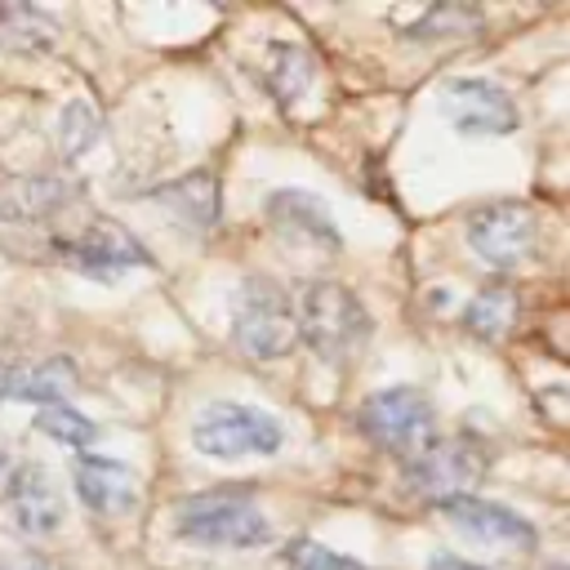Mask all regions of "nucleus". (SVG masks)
I'll list each match as a JSON object with an SVG mask.
<instances>
[{
	"label": "nucleus",
	"instance_id": "1",
	"mask_svg": "<svg viewBox=\"0 0 570 570\" xmlns=\"http://www.w3.org/2000/svg\"><path fill=\"white\" fill-rule=\"evenodd\" d=\"M294 330L303 334V343L330 361V365H343L347 356H356L374 330L365 303L338 285V281H307L298 289V316H294Z\"/></svg>",
	"mask_w": 570,
	"mask_h": 570
},
{
	"label": "nucleus",
	"instance_id": "2",
	"mask_svg": "<svg viewBox=\"0 0 570 570\" xmlns=\"http://www.w3.org/2000/svg\"><path fill=\"white\" fill-rule=\"evenodd\" d=\"M174 534L200 548H263L272 543V521L249 490H205L174 508Z\"/></svg>",
	"mask_w": 570,
	"mask_h": 570
},
{
	"label": "nucleus",
	"instance_id": "3",
	"mask_svg": "<svg viewBox=\"0 0 570 570\" xmlns=\"http://www.w3.org/2000/svg\"><path fill=\"white\" fill-rule=\"evenodd\" d=\"M232 334L236 343L258 356V361H276L294 347L298 330H294V307L285 298V289L267 276H245L232 294Z\"/></svg>",
	"mask_w": 570,
	"mask_h": 570
},
{
	"label": "nucleus",
	"instance_id": "4",
	"mask_svg": "<svg viewBox=\"0 0 570 570\" xmlns=\"http://www.w3.org/2000/svg\"><path fill=\"white\" fill-rule=\"evenodd\" d=\"M285 428L276 414L240 401H209L191 419V445L209 459H240V454H276Z\"/></svg>",
	"mask_w": 570,
	"mask_h": 570
},
{
	"label": "nucleus",
	"instance_id": "5",
	"mask_svg": "<svg viewBox=\"0 0 570 570\" xmlns=\"http://www.w3.org/2000/svg\"><path fill=\"white\" fill-rule=\"evenodd\" d=\"M485 476V454L476 450V441L468 436H445L432 441L428 450H419L405 463V485L423 499V503H454L463 494H472V485Z\"/></svg>",
	"mask_w": 570,
	"mask_h": 570
},
{
	"label": "nucleus",
	"instance_id": "6",
	"mask_svg": "<svg viewBox=\"0 0 570 570\" xmlns=\"http://www.w3.org/2000/svg\"><path fill=\"white\" fill-rule=\"evenodd\" d=\"M468 245L499 272L521 267L534 258L539 249V218L530 205L521 200H499V205H481L468 218Z\"/></svg>",
	"mask_w": 570,
	"mask_h": 570
},
{
	"label": "nucleus",
	"instance_id": "7",
	"mask_svg": "<svg viewBox=\"0 0 570 570\" xmlns=\"http://www.w3.org/2000/svg\"><path fill=\"white\" fill-rule=\"evenodd\" d=\"M356 423L365 428V436L392 454H410L414 445L428 441L432 432V401L419 387H379L374 396L361 401Z\"/></svg>",
	"mask_w": 570,
	"mask_h": 570
},
{
	"label": "nucleus",
	"instance_id": "8",
	"mask_svg": "<svg viewBox=\"0 0 570 570\" xmlns=\"http://www.w3.org/2000/svg\"><path fill=\"white\" fill-rule=\"evenodd\" d=\"M441 116L454 125V134L463 138H499V134H512L517 129V102L490 85V80H445L441 85Z\"/></svg>",
	"mask_w": 570,
	"mask_h": 570
},
{
	"label": "nucleus",
	"instance_id": "9",
	"mask_svg": "<svg viewBox=\"0 0 570 570\" xmlns=\"http://www.w3.org/2000/svg\"><path fill=\"white\" fill-rule=\"evenodd\" d=\"M58 249H62V258L76 272L98 276V281H111V276H120L129 267H147L151 263V254L142 249V240L129 236L120 223H89L80 236L58 240Z\"/></svg>",
	"mask_w": 570,
	"mask_h": 570
},
{
	"label": "nucleus",
	"instance_id": "10",
	"mask_svg": "<svg viewBox=\"0 0 570 570\" xmlns=\"http://www.w3.org/2000/svg\"><path fill=\"white\" fill-rule=\"evenodd\" d=\"M263 209H267L272 227L289 232V236H303V240H312L325 254L343 249V232H338V223H334V214H330V205L321 196H312L303 187H281V191L267 196Z\"/></svg>",
	"mask_w": 570,
	"mask_h": 570
},
{
	"label": "nucleus",
	"instance_id": "11",
	"mask_svg": "<svg viewBox=\"0 0 570 570\" xmlns=\"http://www.w3.org/2000/svg\"><path fill=\"white\" fill-rule=\"evenodd\" d=\"M76 494L89 512H102V517H120L134 508V494H138V476L129 463L120 459H107V454H80L76 459Z\"/></svg>",
	"mask_w": 570,
	"mask_h": 570
},
{
	"label": "nucleus",
	"instance_id": "12",
	"mask_svg": "<svg viewBox=\"0 0 570 570\" xmlns=\"http://www.w3.org/2000/svg\"><path fill=\"white\" fill-rule=\"evenodd\" d=\"M445 517L481 543H508V548H534L539 543V530L521 512H512L503 503H490V499H476V494H463V499L445 503Z\"/></svg>",
	"mask_w": 570,
	"mask_h": 570
},
{
	"label": "nucleus",
	"instance_id": "13",
	"mask_svg": "<svg viewBox=\"0 0 570 570\" xmlns=\"http://www.w3.org/2000/svg\"><path fill=\"white\" fill-rule=\"evenodd\" d=\"M9 508H13V521L27 534H53L62 525V494H58L53 476L45 468H36V463L13 468V476H9Z\"/></svg>",
	"mask_w": 570,
	"mask_h": 570
},
{
	"label": "nucleus",
	"instance_id": "14",
	"mask_svg": "<svg viewBox=\"0 0 570 570\" xmlns=\"http://www.w3.org/2000/svg\"><path fill=\"white\" fill-rule=\"evenodd\" d=\"M76 387V365L67 356H45L36 365H9L0 374V401H40L62 405V396Z\"/></svg>",
	"mask_w": 570,
	"mask_h": 570
},
{
	"label": "nucleus",
	"instance_id": "15",
	"mask_svg": "<svg viewBox=\"0 0 570 570\" xmlns=\"http://www.w3.org/2000/svg\"><path fill=\"white\" fill-rule=\"evenodd\" d=\"M156 200L191 227H214L223 218V187H218V174H209V169H191V174L165 183L156 191Z\"/></svg>",
	"mask_w": 570,
	"mask_h": 570
},
{
	"label": "nucleus",
	"instance_id": "16",
	"mask_svg": "<svg viewBox=\"0 0 570 570\" xmlns=\"http://www.w3.org/2000/svg\"><path fill=\"white\" fill-rule=\"evenodd\" d=\"M76 191H80V187L67 183V178H58V174H27V178H18V183L0 196V209H4V218L31 223V218L58 214Z\"/></svg>",
	"mask_w": 570,
	"mask_h": 570
},
{
	"label": "nucleus",
	"instance_id": "17",
	"mask_svg": "<svg viewBox=\"0 0 570 570\" xmlns=\"http://www.w3.org/2000/svg\"><path fill=\"white\" fill-rule=\"evenodd\" d=\"M58 40L53 13L36 4H0V49L9 53H49Z\"/></svg>",
	"mask_w": 570,
	"mask_h": 570
},
{
	"label": "nucleus",
	"instance_id": "18",
	"mask_svg": "<svg viewBox=\"0 0 570 570\" xmlns=\"http://www.w3.org/2000/svg\"><path fill=\"white\" fill-rule=\"evenodd\" d=\"M267 89H272V98L281 102V107H289V102H298L303 94H307V85H312V76H316V58L303 49V45H294V40H276L272 49H267Z\"/></svg>",
	"mask_w": 570,
	"mask_h": 570
},
{
	"label": "nucleus",
	"instance_id": "19",
	"mask_svg": "<svg viewBox=\"0 0 570 570\" xmlns=\"http://www.w3.org/2000/svg\"><path fill=\"white\" fill-rule=\"evenodd\" d=\"M517 321V289L512 285H485L481 294H472V303L463 307V330L494 343L512 330Z\"/></svg>",
	"mask_w": 570,
	"mask_h": 570
},
{
	"label": "nucleus",
	"instance_id": "20",
	"mask_svg": "<svg viewBox=\"0 0 570 570\" xmlns=\"http://www.w3.org/2000/svg\"><path fill=\"white\" fill-rule=\"evenodd\" d=\"M481 22H485L481 9H468V4H432L428 13H419L405 27V40H454V36L476 31Z\"/></svg>",
	"mask_w": 570,
	"mask_h": 570
},
{
	"label": "nucleus",
	"instance_id": "21",
	"mask_svg": "<svg viewBox=\"0 0 570 570\" xmlns=\"http://www.w3.org/2000/svg\"><path fill=\"white\" fill-rule=\"evenodd\" d=\"M276 570H370V566H361L356 557H343V552H334V548L298 534V539H289L276 552Z\"/></svg>",
	"mask_w": 570,
	"mask_h": 570
},
{
	"label": "nucleus",
	"instance_id": "22",
	"mask_svg": "<svg viewBox=\"0 0 570 570\" xmlns=\"http://www.w3.org/2000/svg\"><path fill=\"white\" fill-rule=\"evenodd\" d=\"M98 134H102V120H98V111L85 102V98H76V102H67L62 107V120H58V138H62V151L76 160V156H85L94 142H98Z\"/></svg>",
	"mask_w": 570,
	"mask_h": 570
},
{
	"label": "nucleus",
	"instance_id": "23",
	"mask_svg": "<svg viewBox=\"0 0 570 570\" xmlns=\"http://www.w3.org/2000/svg\"><path fill=\"white\" fill-rule=\"evenodd\" d=\"M36 428H40L45 436H53V441H62V445H71V450H80V445H89V441L98 436V428H94V419H85V414H76L71 405H45V410L36 414Z\"/></svg>",
	"mask_w": 570,
	"mask_h": 570
},
{
	"label": "nucleus",
	"instance_id": "24",
	"mask_svg": "<svg viewBox=\"0 0 570 570\" xmlns=\"http://www.w3.org/2000/svg\"><path fill=\"white\" fill-rule=\"evenodd\" d=\"M428 570H485V566H476V561H463V557H450V552H441V557H432V561H428Z\"/></svg>",
	"mask_w": 570,
	"mask_h": 570
},
{
	"label": "nucleus",
	"instance_id": "25",
	"mask_svg": "<svg viewBox=\"0 0 570 570\" xmlns=\"http://www.w3.org/2000/svg\"><path fill=\"white\" fill-rule=\"evenodd\" d=\"M0 570H49V566L36 557H0Z\"/></svg>",
	"mask_w": 570,
	"mask_h": 570
},
{
	"label": "nucleus",
	"instance_id": "26",
	"mask_svg": "<svg viewBox=\"0 0 570 570\" xmlns=\"http://www.w3.org/2000/svg\"><path fill=\"white\" fill-rule=\"evenodd\" d=\"M543 570H566V566H543Z\"/></svg>",
	"mask_w": 570,
	"mask_h": 570
}]
</instances>
